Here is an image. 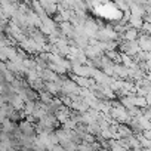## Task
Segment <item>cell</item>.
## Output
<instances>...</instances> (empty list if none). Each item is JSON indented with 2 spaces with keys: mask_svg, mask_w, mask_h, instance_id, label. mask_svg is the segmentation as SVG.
<instances>
[]
</instances>
